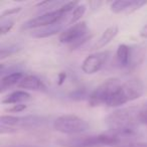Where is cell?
Segmentation results:
<instances>
[{
	"label": "cell",
	"mask_w": 147,
	"mask_h": 147,
	"mask_svg": "<svg viewBox=\"0 0 147 147\" xmlns=\"http://www.w3.org/2000/svg\"><path fill=\"white\" fill-rule=\"evenodd\" d=\"M49 122V118L39 115L26 116H8L3 115L0 118V134H11L19 130H31L43 127Z\"/></svg>",
	"instance_id": "cell-1"
},
{
	"label": "cell",
	"mask_w": 147,
	"mask_h": 147,
	"mask_svg": "<svg viewBox=\"0 0 147 147\" xmlns=\"http://www.w3.org/2000/svg\"><path fill=\"white\" fill-rule=\"evenodd\" d=\"M105 124L108 127L109 131L137 128L141 125L138 105L115 110L105 118Z\"/></svg>",
	"instance_id": "cell-2"
},
{
	"label": "cell",
	"mask_w": 147,
	"mask_h": 147,
	"mask_svg": "<svg viewBox=\"0 0 147 147\" xmlns=\"http://www.w3.org/2000/svg\"><path fill=\"white\" fill-rule=\"evenodd\" d=\"M144 88L141 81L137 79H130L125 82H121L113 91L112 96L107 106L119 107L126 103L137 100L143 95Z\"/></svg>",
	"instance_id": "cell-3"
},
{
	"label": "cell",
	"mask_w": 147,
	"mask_h": 147,
	"mask_svg": "<svg viewBox=\"0 0 147 147\" xmlns=\"http://www.w3.org/2000/svg\"><path fill=\"white\" fill-rule=\"evenodd\" d=\"M57 144L63 147H100L116 146L118 144L116 138L109 132L98 135H80L57 140Z\"/></svg>",
	"instance_id": "cell-4"
},
{
	"label": "cell",
	"mask_w": 147,
	"mask_h": 147,
	"mask_svg": "<svg viewBox=\"0 0 147 147\" xmlns=\"http://www.w3.org/2000/svg\"><path fill=\"white\" fill-rule=\"evenodd\" d=\"M53 128L63 134H82L90 129V124L85 119L73 114L59 116L53 121Z\"/></svg>",
	"instance_id": "cell-5"
},
{
	"label": "cell",
	"mask_w": 147,
	"mask_h": 147,
	"mask_svg": "<svg viewBox=\"0 0 147 147\" xmlns=\"http://www.w3.org/2000/svg\"><path fill=\"white\" fill-rule=\"evenodd\" d=\"M121 83V81L117 78H112L106 80L104 83L99 85L90 95H89V104L92 107L103 106L108 104L113 91Z\"/></svg>",
	"instance_id": "cell-6"
},
{
	"label": "cell",
	"mask_w": 147,
	"mask_h": 147,
	"mask_svg": "<svg viewBox=\"0 0 147 147\" xmlns=\"http://www.w3.org/2000/svg\"><path fill=\"white\" fill-rule=\"evenodd\" d=\"M90 38L91 36L88 35V26L85 21L71 25L65 29L59 35V41L61 43L74 45V47H80L82 43L87 41V39Z\"/></svg>",
	"instance_id": "cell-7"
},
{
	"label": "cell",
	"mask_w": 147,
	"mask_h": 147,
	"mask_svg": "<svg viewBox=\"0 0 147 147\" xmlns=\"http://www.w3.org/2000/svg\"><path fill=\"white\" fill-rule=\"evenodd\" d=\"M67 15L65 11L63 10L61 7L59 9H55L53 11H49V12H45L43 14L38 15V16L34 17L32 19H29L28 21L23 24V28L24 29H38L41 27L49 26V25L55 24L59 21H61Z\"/></svg>",
	"instance_id": "cell-8"
},
{
	"label": "cell",
	"mask_w": 147,
	"mask_h": 147,
	"mask_svg": "<svg viewBox=\"0 0 147 147\" xmlns=\"http://www.w3.org/2000/svg\"><path fill=\"white\" fill-rule=\"evenodd\" d=\"M111 57V53L108 51L95 53L90 55L84 59L82 63V71L87 75H93L98 73L102 67L108 63Z\"/></svg>",
	"instance_id": "cell-9"
},
{
	"label": "cell",
	"mask_w": 147,
	"mask_h": 147,
	"mask_svg": "<svg viewBox=\"0 0 147 147\" xmlns=\"http://www.w3.org/2000/svg\"><path fill=\"white\" fill-rule=\"evenodd\" d=\"M147 4L141 0H117L111 3V11L114 13H132Z\"/></svg>",
	"instance_id": "cell-10"
},
{
	"label": "cell",
	"mask_w": 147,
	"mask_h": 147,
	"mask_svg": "<svg viewBox=\"0 0 147 147\" xmlns=\"http://www.w3.org/2000/svg\"><path fill=\"white\" fill-rule=\"evenodd\" d=\"M131 57H132V47L127 45H120L116 51V61L119 67L130 71Z\"/></svg>",
	"instance_id": "cell-11"
},
{
	"label": "cell",
	"mask_w": 147,
	"mask_h": 147,
	"mask_svg": "<svg viewBox=\"0 0 147 147\" xmlns=\"http://www.w3.org/2000/svg\"><path fill=\"white\" fill-rule=\"evenodd\" d=\"M65 23H63V19L61 21L55 24L49 25V26L41 27L38 29H33V31L31 32V36L35 37V38H45V37H49L51 35L57 34V32L63 29V27L65 26Z\"/></svg>",
	"instance_id": "cell-12"
},
{
	"label": "cell",
	"mask_w": 147,
	"mask_h": 147,
	"mask_svg": "<svg viewBox=\"0 0 147 147\" xmlns=\"http://www.w3.org/2000/svg\"><path fill=\"white\" fill-rule=\"evenodd\" d=\"M119 32V28L117 25H111L108 28H106L104 30V32L102 33L99 39L96 41L94 45H93L92 49H103V47H106L108 43H110L113 39L116 37V35Z\"/></svg>",
	"instance_id": "cell-13"
},
{
	"label": "cell",
	"mask_w": 147,
	"mask_h": 147,
	"mask_svg": "<svg viewBox=\"0 0 147 147\" xmlns=\"http://www.w3.org/2000/svg\"><path fill=\"white\" fill-rule=\"evenodd\" d=\"M24 76L25 75H23V73H21V71L7 74V75L3 76L1 78V81H0V92L4 93L5 91H7L15 85L18 86V84Z\"/></svg>",
	"instance_id": "cell-14"
},
{
	"label": "cell",
	"mask_w": 147,
	"mask_h": 147,
	"mask_svg": "<svg viewBox=\"0 0 147 147\" xmlns=\"http://www.w3.org/2000/svg\"><path fill=\"white\" fill-rule=\"evenodd\" d=\"M18 88L31 91H45V86L37 77L32 75H25L18 84Z\"/></svg>",
	"instance_id": "cell-15"
},
{
	"label": "cell",
	"mask_w": 147,
	"mask_h": 147,
	"mask_svg": "<svg viewBox=\"0 0 147 147\" xmlns=\"http://www.w3.org/2000/svg\"><path fill=\"white\" fill-rule=\"evenodd\" d=\"M30 99V95L27 92H25V91H14V92L6 95L2 99V103L3 104H8L13 106V105L25 104Z\"/></svg>",
	"instance_id": "cell-16"
},
{
	"label": "cell",
	"mask_w": 147,
	"mask_h": 147,
	"mask_svg": "<svg viewBox=\"0 0 147 147\" xmlns=\"http://www.w3.org/2000/svg\"><path fill=\"white\" fill-rule=\"evenodd\" d=\"M86 8L87 7L85 4H79L78 6L76 7V9L71 12V18H69L67 24H71V25L78 23V21L82 18L83 15H84L85 12H86Z\"/></svg>",
	"instance_id": "cell-17"
},
{
	"label": "cell",
	"mask_w": 147,
	"mask_h": 147,
	"mask_svg": "<svg viewBox=\"0 0 147 147\" xmlns=\"http://www.w3.org/2000/svg\"><path fill=\"white\" fill-rule=\"evenodd\" d=\"M14 25V19L10 17H4L0 18V34L4 35L11 30V28Z\"/></svg>",
	"instance_id": "cell-18"
},
{
	"label": "cell",
	"mask_w": 147,
	"mask_h": 147,
	"mask_svg": "<svg viewBox=\"0 0 147 147\" xmlns=\"http://www.w3.org/2000/svg\"><path fill=\"white\" fill-rule=\"evenodd\" d=\"M19 49H19L18 47H16V45H9V47H1V51H0V59H4L5 57H10L11 55L17 53Z\"/></svg>",
	"instance_id": "cell-19"
},
{
	"label": "cell",
	"mask_w": 147,
	"mask_h": 147,
	"mask_svg": "<svg viewBox=\"0 0 147 147\" xmlns=\"http://www.w3.org/2000/svg\"><path fill=\"white\" fill-rule=\"evenodd\" d=\"M139 107V119L140 124L147 125V101L138 105Z\"/></svg>",
	"instance_id": "cell-20"
},
{
	"label": "cell",
	"mask_w": 147,
	"mask_h": 147,
	"mask_svg": "<svg viewBox=\"0 0 147 147\" xmlns=\"http://www.w3.org/2000/svg\"><path fill=\"white\" fill-rule=\"evenodd\" d=\"M86 96L87 92L84 89H78V90H76L75 92H73L69 95V97L71 99H74V100H83V99L86 98Z\"/></svg>",
	"instance_id": "cell-21"
},
{
	"label": "cell",
	"mask_w": 147,
	"mask_h": 147,
	"mask_svg": "<svg viewBox=\"0 0 147 147\" xmlns=\"http://www.w3.org/2000/svg\"><path fill=\"white\" fill-rule=\"evenodd\" d=\"M20 10H21V7H13V8L6 9V10H4L2 13H1V16H0V18H4V17H11L12 15L18 13Z\"/></svg>",
	"instance_id": "cell-22"
},
{
	"label": "cell",
	"mask_w": 147,
	"mask_h": 147,
	"mask_svg": "<svg viewBox=\"0 0 147 147\" xmlns=\"http://www.w3.org/2000/svg\"><path fill=\"white\" fill-rule=\"evenodd\" d=\"M115 147H147V143L139 142V141H133V142H127L119 144Z\"/></svg>",
	"instance_id": "cell-23"
},
{
	"label": "cell",
	"mask_w": 147,
	"mask_h": 147,
	"mask_svg": "<svg viewBox=\"0 0 147 147\" xmlns=\"http://www.w3.org/2000/svg\"><path fill=\"white\" fill-rule=\"evenodd\" d=\"M27 108V105L25 104H18V105H13L10 109H8L9 112H13V113H19L22 112L23 110Z\"/></svg>",
	"instance_id": "cell-24"
},
{
	"label": "cell",
	"mask_w": 147,
	"mask_h": 147,
	"mask_svg": "<svg viewBox=\"0 0 147 147\" xmlns=\"http://www.w3.org/2000/svg\"><path fill=\"white\" fill-rule=\"evenodd\" d=\"M65 79H67V73H65V71H61V73L59 74V78H57V84L59 85H61L63 82L65 81Z\"/></svg>",
	"instance_id": "cell-25"
},
{
	"label": "cell",
	"mask_w": 147,
	"mask_h": 147,
	"mask_svg": "<svg viewBox=\"0 0 147 147\" xmlns=\"http://www.w3.org/2000/svg\"><path fill=\"white\" fill-rule=\"evenodd\" d=\"M1 147H39V146H36V145H30V144H13V145H3Z\"/></svg>",
	"instance_id": "cell-26"
},
{
	"label": "cell",
	"mask_w": 147,
	"mask_h": 147,
	"mask_svg": "<svg viewBox=\"0 0 147 147\" xmlns=\"http://www.w3.org/2000/svg\"><path fill=\"white\" fill-rule=\"evenodd\" d=\"M140 36L143 37V38H147V23L144 25V26L141 28L140 30Z\"/></svg>",
	"instance_id": "cell-27"
}]
</instances>
